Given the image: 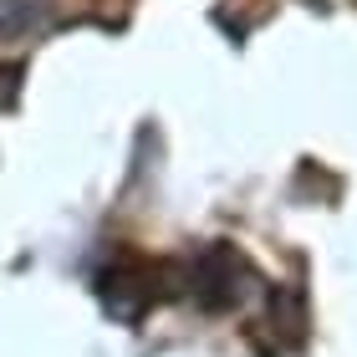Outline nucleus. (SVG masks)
<instances>
[{
  "mask_svg": "<svg viewBox=\"0 0 357 357\" xmlns=\"http://www.w3.org/2000/svg\"><path fill=\"white\" fill-rule=\"evenodd\" d=\"M46 0H0V36H26L31 26H41Z\"/></svg>",
  "mask_w": 357,
  "mask_h": 357,
  "instance_id": "obj_1",
  "label": "nucleus"
}]
</instances>
